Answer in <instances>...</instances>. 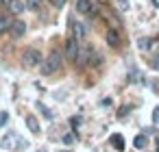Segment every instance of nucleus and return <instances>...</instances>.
Instances as JSON below:
<instances>
[{
    "label": "nucleus",
    "instance_id": "29",
    "mask_svg": "<svg viewBox=\"0 0 159 152\" xmlns=\"http://www.w3.org/2000/svg\"><path fill=\"white\" fill-rule=\"evenodd\" d=\"M63 152H72V150H63Z\"/></svg>",
    "mask_w": 159,
    "mask_h": 152
},
{
    "label": "nucleus",
    "instance_id": "20",
    "mask_svg": "<svg viewBox=\"0 0 159 152\" xmlns=\"http://www.w3.org/2000/svg\"><path fill=\"white\" fill-rule=\"evenodd\" d=\"M9 122V113L7 111H0V126H5Z\"/></svg>",
    "mask_w": 159,
    "mask_h": 152
},
{
    "label": "nucleus",
    "instance_id": "15",
    "mask_svg": "<svg viewBox=\"0 0 159 152\" xmlns=\"http://www.w3.org/2000/svg\"><path fill=\"white\" fill-rule=\"evenodd\" d=\"M11 18L9 15H0V35L2 33H9V28H11Z\"/></svg>",
    "mask_w": 159,
    "mask_h": 152
},
{
    "label": "nucleus",
    "instance_id": "26",
    "mask_svg": "<svg viewBox=\"0 0 159 152\" xmlns=\"http://www.w3.org/2000/svg\"><path fill=\"white\" fill-rule=\"evenodd\" d=\"M148 2H150V5H155V9H157V0H148Z\"/></svg>",
    "mask_w": 159,
    "mask_h": 152
},
{
    "label": "nucleus",
    "instance_id": "1",
    "mask_svg": "<svg viewBox=\"0 0 159 152\" xmlns=\"http://www.w3.org/2000/svg\"><path fill=\"white\" fill-rule=\"evenodd\" d=\"M61 65H63V52L59 50V48H50V52H48V57L42 61V74L44 76H50V74H55V72H59L61 70Z\"/></svg>",
    "mask_w": 159,
    "mask_h": 152
},
{
    "label": "nucleus",
    "instance_id": "2",
    "mask_svg": "<svg viewBox=\"0 0 159 152\" xmlns=\"http://www.w3.org/2000/svg\"><path fill=\"white\" fill-rule=\"evenodd\" d=\"M42 61H44V57H42V52H39L37 48H26V50L22 52V63H24V67H39Z\"/></svg>",
    "mask_w": 159,
    "mask_h": 152
},
{
    "label": "nucleus",
    "instance_id": "14",
    "mask_svg": "<svg viewBox=\"0 0 159 152\" xmlns=\"http://www.w3.org/2000/svg\"><path fill=\"white\" fill-rule=\"evenodd\" d=\"M35 109H37V111H39V113H42L46 119H52V111H50V109H48V106H46L42 100H37V102H35Z\"/></svg>",
    "mask_w": 159,
    "mask_h": 152
},
{
    "label": "nucleus",
    "instance_id": "4",
    "mask_svg": "<svg viewBox=\"0 0 159 152\" xmlns=\"http://www.w3.org/2000/svg\"><path fill=\"white\" fill-rule=\"evenodd\" d=\"M79 48H81V44L76 41V37H74V35H68V37H66V54H68L70 61H76Z\"/></svg>",
    "mask_w": 159,
    "mask_h": 152
},
{
    "label": "nucleus",
    "instance_id": "10",
    "mask_svg": "<svg viewBox=\"0 0 159 152\" xmlns=\"http://www.w3.org/2000/svg\"><path fill=\"white\" fill-rule=\"evenodd\" d=\"M133 145H135V150H137V152H144V150L148 148V135H146V132H142V135H135V139H133Z\"/></svg>",
    "mask_w": 159,
    "mask_h": 152
},
{
    "label": "nucleus",
    "instance_id": "18",
    "mask_svg": "<svg viewBox=\"0 0 159 152\" xmlns=\"http://www.w3.org/2000/svg\"><path fill=\"white\" fill-rule=\"evenodd\" d=\"M131 109H133V104H124V106H120V111H118V117H126Z\"/></svg>",
    "mask_w": 159,
    "mask_h": 152
},
{
    "label": "nucleus",
    "instance_id": "8",
    "mask_svg": "<svg viewBox=\"0 0 159 152\" xmlns=\"http://www.w3.org/2000/svg\"><path fill=\"white\" fill-rule=\"evenodd\" d=\"M24 9H26V5L22 2V0H7V11L11 15H20Z\"/></svg>",
    "mask_w": 159,
    "mask_h": 152
},
{
    "label": "nucleus",
    "instance_id": "27",
    "mask_svg": "<svg viewBox=\"0 0 159 152\" xmlns=\"http://www.w3.org/2000/svg\"><path fill=\"white\" fill-rule=\"evenodd\" d=\"M37 152H46V150H44V148H39V150H37Z\"/></svg>",
    "mask_w": 159,
    "mask_h": 152
},
{
    "label": "nucleus",
    "instance_id": "22",
    "mask_svg": "<svg viewBox=\"0 0 159 152\" xmlns=\"http://www.w3.org/2000/svg\"><path fill=\"white\" fill-rule=\"evenodd\" d=\"M150 67H152L155 72H159V54H157V57H155V59L150 61Z\"/></svg>",
    "mask_w": 159,
    "mask_h": 152
},
{
    "label": "nucleus",
    "instance_id": "17",
    "mask_svg": "<svg viewBox=\"0 0 159 152\" xmlns=\"http://www.w3.org/2000/svg\"><path fill=\"white\" fill-rule=\"evenodd\" d=\"M39 7H42V0H26V9H31V11H39Z\"/></svg>",
    "mask_w": 159,
    "mask_h": 152
},
{
    "label": "nucleus",
    "instance_id": "5",
    "mask_svg": "<svg viewBox=\"0 0 159 152\" xmlns=\"http://www.w3.org/2000/svg\"><path fill=\"white\" fill-rule=\"evenodd\" d=\"M18 139H20V135H18L16 130H7V132L2 135V139H0V148L13 150V148L18 145Z\"/></svg>",
    "mask_w": 159,
    "mask_h": 152
},
{
    "label": "nucleus",
    "instance_id": "19",
    "mask_svg": "<svg viewBox=\"0 0 159 152\" xmlns=\"http://www.w3.org/2000/svg\"><path fill=\"white\" fill-rule=\"evenodd\" d=\"M142 78H144V76H142V72H135V70H133L129 80H131V83H142Z\"/></svg>",
    "mask_w": 159,
    "mask_h": 152
},
{
    "label": "nucleus",
    "instance_id": "13",
    "mask_svg": "<svg viewBox=\"0 0 159 152\" xmlns=\"http://www.w3.org/2000/svg\"><path fill=\"white\" fill-rule=\"evenodd\" d=\"M109 143H111L113 150H118V152L124 150V137H122V135H111V137H109Z\"/></svg>",
    "mask_w": 159,
    "mask_h": 152
},
{
    "label": "nucleus",
    "instance_id": "12",
    "mask_svg": "<svg viewBox=\"0 0 159 152\" xmlns=\"http://www.w3.org/2000/svg\"><path fill=\"white\" fill-rule=\"evenodd\" d=\"M102 61H105V57L100 52H96L94 48H89V65L92 67H98V65H102Z\"/></svg>",
    "mask_w": 159,
    "mask_h": 152
},
{
    "label": "nucleus",
    "instance_id": "23",
    "mask_svg": "<svg viewBox=\"0 0 159 152\" xmlns=\"http://www.w3.org/2000/svg\"><path fill=\"white\" fill-rule=\"evenodd\" d=\"M63 143H66V145H72V143H74V137H72V135H63Z\"/></svg>",
    "mask_w": 159,
    "mask_h": 152
},
{
    "label": "nucleus",
    "instance_id": "9",
    "mask_svg": "<svg viewBox=\"0 0 159 152\" xmlns=\"http://www.w3.org/2000/svg\"><path fill=\"white\" fill-rule=\"evenodd\" d=\"M105 41H107L111 48H118V46H120V33H118L116 28H107V33H105Z\"/></svg>",
    "mask_w": 159,
    "mask_h": 152
},
{
    "label": "nucleus",
    "instance_id": "24",
    "mask_svg": "<svg viewBox=\"0 0 159 152\" xmlns=\"http://www.w3.org/2000/svg\"><path fill=\"white\" fill-rule=\"evenodd\" d=\"M152 122H159V106L152 109Z\"/></svg>",
    "mask_w": 159,
    "mask_h": 152
},
{
    "label": "nucleus",
    "instance_id": "21",
    "mask_svg": "<svg viewBox=\"0 0 159 152\" xmlns=\"http://www.w3.org/2000/svg\"><path fill=\"white\" fill-rule=\"evenodd\" d=\"M48 2H50L52 7H57V9H61V7H63V5L68 2V0H48Z\"/></svg>",
    "mask_w": 159,
    "mask_h": 152
},
{
    "label": "nucleus",
    "instance_id": "11",
    "mask_svg": "<svg viewBox=\"0 0 159 152\" xmlns=\"http://www.w3.org/2000/svg\"><path fill=\"white\" fill-rule=\"evenodd\" d=\"M24 122H26V128H29L33 135H39V132H42V126H39V122H37V117H35V115H26V119H24Z\"/></svg>",
    "mask_w": 159,
    "mask_h": 152
},
{
    "label": "nucleus",
    "instance_id": "16",
    "mask_svg": "<svg viewBox=\"0 0 159 152\" xmlns=\"http://www.w3.org/2000/svg\"><path fill=\"white\" fill-rule=\"evenodd\" d=\"M150 44H152L150 37H139V39H137V48H139V50H148Z\"/></svg>",
    "mask_w": 159,
    "mask_h": 152
},
{
    "label": "nucleus",
    "instance_id": "3",
    "mask_svg": "<svg viewBox=\"0 0 159 152\" xmlns=\"http://www.w3.org/2000/svg\"><path fill=\"white\" fill-rule=\"evenodd\" d=\"M76 11L83 13V15H87V18H96L98 7L92 2V0H76Z\"/></svg>",
    "mask_w": 159,
    "mask_h": 152
},
{
    "label": "nucleus",
    "instance_id": "25",
    "mask_svg": "<svg viewBox=\"0 0 159 152\" xmlns=\"http://www.w3.org/2000/svg\"><path fill=\"white\" fill-rule=\"evenodd\" d=\"M118 2H120L122 9H129V0H118Z\"/></svg>",
    "mask_w": 159,
    "mask_h": 152
},
{
    "label": "nucleus",
    "instance_id": "28",
    "mask_svg": "<svg viewBox=\"0 0 159 152\" xmlns=\"http://www.w3.org/2000/svg\"><path fill=\"white\" fill-rule=\"evenodd\" d=\"M2 5H5V0H0V7H2Z\"/></svg>",
    "mask_w": 159,
    "mask_h": 152
},
{
    "label": "nucleus",
    "instance_id": "6",
    "mask_svg": "<svg viewBox=\"0 0 159 152\" xmlns=\"http://www.w3.org/2000/svg\"><path fill=\"white\" fill-rule=\"evenodd\" d=\"M68 24H70L72 35L76 37V41H79V44H83V39H85V26H83L81 22H74V18H68Z\"/></svg>",
    "mask_w": 159,
    "mask_h": 152
},
{
    "label": "nucleus",
    "instance_id": "7",
    "mask_svg": "<svg viewBox=\"0 0 159 152\" xmlns=\"http://www.w3.org/2000/svg\"><path fill=\"white\" fill-rule=\"evenodd\" d=\"M9 33H11V37H13V39H20V37L26 33V24H24L22 20H16V22H11V28H9Z\"/></svg>",
    "mask_w": 159,
    "mask_h": 152
}]
</instances>
